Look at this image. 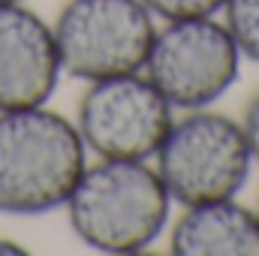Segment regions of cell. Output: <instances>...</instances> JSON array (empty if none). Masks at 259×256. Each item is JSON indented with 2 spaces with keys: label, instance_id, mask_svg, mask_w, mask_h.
I'll use <instances>...</instances> for the list:
<instances>
[{
  "label": "cell",
  "instance_id": "cell-1",
  "mask_svg": "<svg viewBox=\"0 0 259 256\" xmlns=\"http://www.w3.org/2000/svg\"><path fill=\"white\" fill-rule=\"evenodd\" d=\"M172 196L148 160H94L66 199L69 229L100 253H142L172 223Z\"/></svg>",
  "mask_w": 259,
  "mask_h": 256
},
{
  "label": "cell",
  "instance_id": "cell-2",
  "mask_svg": "<svg viewBox=\"0 0 259 256\" xmlns=\"http://www.w3.org/2000/svg\"><path fill=\"white\" fill-rule=\"evenodd\" d=\"M84 166L75 121L49 103L0 112V214L39 217L64 208Z\"/></svg>",
  "mask_w": 259,
  "mask_h": 256
},
{
  "label": "cell",
  "instance_id": "cell-3",
  "mask_svg": "<svg viewBox=\"0 0 259 256\" xmlns=\"http://www.w3.org/2000/svg\"><path fill=\"white\" fill-rule=\"evenodd\" d=\"M172 202L199 205L217 199H235L244 190L253 154L241 121L208 109H190L172 121L163 145L154 154Z\"/></svg>",
  "mask_w": 259,
  "mask_h": 256
},
{
  "label": "cell",
  "instance_id": "cell-4",
  "mask_svg": "<svg viewBox=\"0 0 259 256\" xmlns=\"http://www.w3.org/2000/svg\"><path fill=\"white\" fill-rule=\"evenodd\" d=\"M52 33L64 75L88 84L142 72L157 18L142 0H66Z\"/></svg>",
  "mask_w": 259,
  "mask_h": 256
},
{
  "label": "cell",
  "instance_id": "cell-5",
  "mask_svg": "<svg viewBox=\"0 0 259 256\" xmlns=\"http://www.w3.org/2000/svg\"><path fill=\"white\" fill-rule=\"evenodd\" d=\"M241 52L223 18H178L157 27L142 72L175 112L208 109L241 75Z\"/></svg>",
  "mask_w": 259,
  "mask_h": 256
},
{
  "label": "cell",
  "instance_id": "cell-6",
  "mask_svg": "<svg viewBox=\"0 0 259 256\" xmlns=\"http://www.w3.org/2000/svg\"><path fill=\"white\" fill-rule=\"evenodd\" d=\"M172 121L175 109L145 72L88 81L75 112L88 154L100 160H154Z\"/></svg>",
  "mask_w": 259,
  "mask_h": 256
},
{
  "label": "cell",
  "instance_id": "cell-7",
  "mask_svg": "<svg viewBox=\"0 0 259 256\" xmlns=\"http://www.w3.org/2000/svg\"><path fill=\"white\" fill-rule=\"evenodd\" d=\"M64 69L52 24L18 3H0V112L46 106Z\"/></svg>",
  "mask_w": 259,
  "mask_h": 256
},
{
  "label": "cell",
  "instance_id": "cell-8",
  "mask_svg": "<svg viewBox=\"0 0 259 256\" xmlns=\"http://www.w3.org/2000/svg\"><path fill=\"white\" fill-rule=\"evenodd\" d=\"M166 232L175 256H259V217L238 199L184 205Z\"/></svg>",
  "mask_w": 259,
  "mask_h": 256
},
{
  "label": "cell",
  "instance_id": "cell-9",
  "mask_svg": "<svg viewBox=\"0 0 259 256\" xmlns=\"http://www.w3.org/2000/svg\"><path fill=\"white\" fill-rule=\"evenodd\" d=\"M220 15L241 58L259 64V0H226Z\"/></svg>",
  "mask_w": 259,
  "mask_h": 256
},
{
  "label": "cell",
  "instance_id": "cell-10",
  "mask_svg": "<svg viewBox=\"0 0 259 256\" xmlns=\"http://www.w3.org/2000/svg\"><path fill=\"white\" fill-rule=\"evenodd\" d=\"M154 18L160 21H178V18H208L220 15L226 0H142Z\"/></svg>",
  "mask_w": 259,
  "mask_h": 256
},
{
  "label": "cell",
  "instance_id": "cell-11",
  "mask_svg": "<svg viewBox=\"0 0 259 256\" xmlns=\"http://www.w3.org/2000/svg\"><path fill=\"white\" fill-rule=\"evenodd\" d=\"M241 130H244V136H247V145H250L253 163H259V91L250 97V103L244 106V115H241Z\"/></svg>",
  "mask_w": 259,
  "mask_h": 256
},
{
  "label": "cell",
  "instance_id": "cell-12",
  "mask_svg": "<svg viewBox=\"0 0 259 256\" xmlns=\"http://www.w3.org/2000/svg\"><path fill=\"white\" fill-rule=\"evenodd\" d=\"M0 253H24V247L9 241V238H0Z\"/></svg>",
  "mask_w": 259,
  "mask_h": 256
},
{
  "label": "cell",
  "instance_id": "cell-13",
  "mask_svg": "<svg viewBox=\"0 0 259 256\" xmlns=\"http://www.w3.org/2000/svg\"><path fill=\"white\" fill-rule=\"evenodd\" d=\"M253 211H256V217H259V199H256V208H253Z\"/></svg>",
  "mask_w": 259,
  "mask_h": 256
},
{
  "label": "cell",
  "instance_id": "cell-14",
  "mask_svg": "<svg viewBox=\"0 0 259 256\" xmlns=\"http://www.w3.org/2000/svg\"><path fill=\"white\" fill-rule=\"evenodd\" d=\"M0 3H18V0H0Z\"/></svg>",
  "mask_w": 259,
  "mask_h": 256
}]
</instances>
